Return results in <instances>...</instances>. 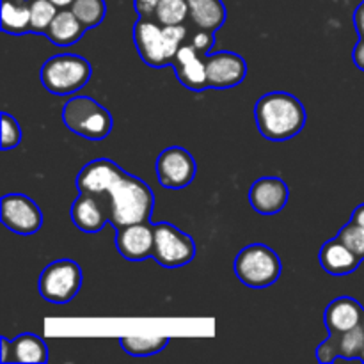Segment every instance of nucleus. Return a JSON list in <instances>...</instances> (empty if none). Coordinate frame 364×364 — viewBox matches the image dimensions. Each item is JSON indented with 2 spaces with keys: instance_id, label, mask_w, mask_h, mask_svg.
Returning a JSON list of instances; mask_svg holds the SVG:
<instances>
[{
  "instance_id": "nucleus-27",
  "label": "nucleus",
  "mask_w": 364,
  "mask_h": 364,
  "mask_svg": "<svg viewBox=\"0 0 364 364\" xmlns=\"http://www.w3.org/2000/svg\"><path fill=\"white\" fill-rule=\"evenodd\" d=\"M338 240L343 242L348 249H350L354 255H358L359 258L364 259V228L359 226L355 223H348L338 231L336 235Z\"/></svg>"
},
{
  "instance_id": "nucleus-7",
  "label": "nucleus",
  "mask_w": 364,
  "mask_h": 364,
  "mask_svg": "<svg viewBox=\"0 0 364 364\" xmlns=\"http://www.w3.org/2000/svg\"><path fill=\"white\" fill-rule=\"evenodd\" d=\"M80 287L82 269L73 259H57L39 274V295L52 304H66L73 301L80 291Z\"/></svg>"
},
{
  "instance_id": "nucleus-18",
  "label": "nucleus",
  "mask_w": 364,
  "mask_h": 364,
  "mask_svg": "<svg viewBox=\"0 0 364 364\" xmlns=\"http://www.w3.org/2000/svg\"><path fill=\"white\" fill-rule=\"evenodd\" d=\"M364 308L352 297H338L323 311V326L329 334H343L361 326Z\"/></svg>"
},
{
  "instance_id": "nucleus-13",
  "label": "nucleus",
  "mask_w": 364,
  "mask_h": 364,
  "mask_svg": "<svg viewBox=\"0 0 364 364\" xmlns=\"http://www.w3.org/2000/svg\"><path fill=\"white\" fill-rule=\"evenodd\" d=\"M171 68L183 87L196 92L210 87L208 73H206V55L196 50L188 41L180 46L171 63Z\"/></svg>"
},
{
  "instance_id": "nucleus-9",
  "label": "nucleus",
  "mask_w": 364,
  "mask_h": 364,
  "mask_svg": "<svg viewBox=\"0 0 364 364\" xmlns=\"http://www.w3.org/2000/svg\"><path fill=\"white\" fill-rule=\"evenodd\" d=\"M156 178L164 188H185L194 181L198 173L196 159L181 146H171L159 155L155 162Z\"/></svg>"
},
{
  "instance_id": "nucleus-2",
  "label": "nucleus",
  "mask_w": 364,
  "mask_h": 364,
  "mask_svg": "<svg viewBox=\"0 0 364 364\" xmlns=\"http://www.w3.org/2000/svg\"><path fill=\"white\" fill-rule=\"evenodd\" d=\"M188 38V25H162L139 18L134 25V43L139 57L149 68H167Z\"/></svg>"
},
{
  "instance_id": "nucleus-23",
  "label": "nucleus",
  "mask_w": 364,
  "mask_h": 364,
  "mask_svg": "<svg viewBox=\"0 0 364 364\" xmlns=\"http://www.w3.org/2000/svg\"><path fill=\"white\" fill-rule=\"evenodd\" d=\"M169 343L166 336H123L119 338V345L128 355L134 358H146V355L160 354Z\"/></svg>"
},
{
  "instance_id": "nucleus-26",
  "label": "nucleus",
  "mask_w": 364,
  "mask_h": 364,
  "mask_svg": "<svg viewBox=\"0 0 364 364\" xmlns=\"http://www.w3.org/2000/svg\"><path fill=\"white\" fill-rule=\"evenodd\" d=\"M59 7L50 0H31V34L45 36Z\"/></svg>"
},
{
  "instance_id": "nucleus-21",
  "label": "nucleus",
  "mask_w": 364,
  "mask_h": 364,
  "mask_svg": "<svg viewBox=\"0 0 364 364\" xmlns=\"http://www.w3.org/2000/svg\"><path fill=\"white\" fill-rule=\"evenodd\" d=\"M188 21L194 27L217 32L224 25L228 16L223 0H187Z\"/></svg>"
},
{
  "instance_id": "nucleus-29",
  "label": "nucleus",
  "mask_w": 364,
  "mask_h": 364,
  "mask_svg": "<svg viewBox=\"0 0 364 364\" xmlns=\"http://www.w3.org/2000/svg\"><path fill=\"white\" fill-rule=\"evenodd\" d=\"M188 25V38L187 41L194 46L196 50H199L201 53L208 55L212 52L213 45H215V32L212 31H205V28H198L187 21Z\"/></svg>"
},
{
  "instance_id": "nucleus-24",
  "label": "nucleus",
  "mask_w": 364,
  "mask_h": 364,
  "mask_svg": "<svg viewBox=\"0 0 364 364\" xmlns=\"http://www.w3.org/2000/svg\"><path fill=\"white\" fill-rule=\"evenodd\" d=\"M85 28H95L105 20L107 4L105 0H75L70 7Z\"/></svg>"
},
{
  "instance_id": "nucleus-10",
  "label": "nucleus",
  "mask_w": 364,
  "mask_h": 364,
  "mask_svg": "<svg viewBox=\"0 0 364 364\" xmlns=\"http://www.w3.org/2000/svg\"><path fill=\"white\" fill-rule=\"evenodd\" d=\"M2 224L16 235H34L43 226V213L31 198L23 194H6L0 201Z\"/></svg>"
},
{
  "instance_id": "nucleus-8",
  "label": "nucleus",
  "mask_w": 364,
  "mask_h": 364,
  "mask_svg": "<svg viewBox=\"0 0 364 364\" xmlns=\"http://www.w3.org/2000/svg\"><path fill=\"white\" fill-rule=\"evenodd\" d=\"M155 226L153 259L164 269H180L196 258V244L191 235L178 230L171 223H159Z\"/></svg>"
},
{
  "instance_id": "nucleus-33",
  "label": "nucleus",
  "mask_w": 364,
  "mask_h": 364,
  "mask_svg": "<svg viewBox=\"0 0 364 364\" xmlns=\"http://www.w3.org/2000/svg\"><path fill=\"white\" fill-rule=\"evenodd\" d=\"M350 220H352V223L359 224V226L364 228V203H363V205H359L358 208H355L354 212H352Z\"/></svg>"
},
{
  "instance_id": "nucleus-11",
  "label": "nucleus",
  "mask_w": 364,
  "mask_h": 364,
  "mask_svg": "<svg viewBox=\"0 0 364 364\" xmlns=\"http://www.w3.org/2000/svg\"><path fill=\"white\" fill-rule=\"evenodd\" d=\"M71 220L84 233H100L110 223L109 194L80 192L70 208Z\"/></svg>"
},
{
  "instance_id": "nucleus-4",
  "label": "nucleus",
  "mask_w": 364,
  "mask_h": 364,
  "mask_svg": "<svg viewBox=\"0 0 364 364\" xmlns=\"http://www.w3.org/2000/svg\"><path fill=\"white\" fill-rule=\"evenodd\" d=\"M92 66L85 57L60 53L45 60L39 70L43 87L53 96H71L91 80Z\"/></svg>"
},
{
  "instance_id": "nucleus-20",
  "label": "nucleus",
  "mask_w": 364,
  "mask_h": 364,
  "mask_svg": "<svg viewBox=\"0 0 364 364\" xmlns=\"http://www.w3.org/2000/svg\"><path fill=\"white\" fill-rule=\"evenodd\" d=\"M85 31L87 28L82 25L77 14L68 7V9L57 11L55 18L50 23V27L46 28L45 38L55 46H71L80 41Z\"/></svg>"
},
{
  "instance_id": "nucleus-5",
  "label": "nucleus",
  "mask_w": 364,
  "mask_h": 364,
  "mask_svg": "<svg viewBox=\"0 0 364 364\" xmlns=\"http://www.w3.org/2000/svg\"><path fill=\"white\" fill-rule=\"evenodd\" d=\"M68 130L87 141H103L112 132V116L91 96H71L63 107Z\"/></svg>"
},
{
  "instance_id": "nucleus-31",
  "label": "nucleus",
  "mask_w": 364,
  "mask_h": 364,
  "mask_svg": "<svg viewBox=\"0 0 364 364\" xmlns=\"http://www.w3.org/2000/svg\"><path fill=\"white\" fill-rule=\"evenodd\" d=\"M352 60L359 70L364 71V38H359V41L355 43L354 50H352Z\"/></svg>"
},
{
  "instance_id": "nucleus-6",
  "label": "nucleus",
  "mask_w": 364,
  "mask_h": 364,
  "mask_svg": "<svg viewBox=\"0 0 364 364\" xmlns=\"http://www.w3.org/2000/svg\"><path fill=\"white\" fill-rule=\"evenodd\" d=\"M238 281L249 288H267L277 283L283 263L277 252L265 244H251L242 249L233 263Z\"/></svg>"
},
{
  "instance_id": "nucleus-30",
  "label": "nucleus",
  "mask_w": 364,
  "mask_h": 364,
  "mask_svg": "<svg viewBox=\"0 0 364 364\" xmlns=\"http://www.w3.org/2000/svg\"><path fill=\"white\" fill-rule=\"evenodd\" d=\"M135 13L139 18H146V20H155L156 7H159V0H134Z\"/></svg>"
},
{
  "instance_id": "nucleus-15",
  "label": "nucleus",
  "mask_w": 364,
  "mask_h": 364,
  "mask_svg": "<svg viewBox=\"0 0 364 364\" xmlns=\"http://www.w3.org/2000/svg\"><path fill=\"white\" fill-rule=\"evenodd\" d=\"M155 226L149 223L130 224L116 230V247L124 259L142 262L153 258Z\"/></svg>"
},
{
  "instance_id": "nucleus-3",
  "label": "nucleus",
  "mask_w": 364,
  "mask_h": 364,
  "mask_svg": "<svg viewBox=\"0 0 364 364\" xmlns=\"http://www.w3.org/2000/svg\"><path fill=\"white\" fill-rule=\"evenodd\" d=\"M107 194L110 199V226L117 230L130 224L149 223L155 196L151 187L141 178L124 171Z\"/></svg>"
},
{
  "instance_id": "nucleus-34",
  "label": "nucleus",
  "mask_w": 364,
  "mask_h": 364,
  "mask_svg": "<svg viewBox=\"0 0 364 364\" xmlns=\"http://www.w3.org/2000/svg\"><path fill=\"white\" fill-rule=\"evenodd\" d=\"M50 2L55 4V6L59 7V9H68V7L73 6L75 0H50Z\"/></svg>"
},
{
  "instance_id": "nucleus-25",
  "label": "nucleus",
  "mask_w": 364,
  "mask_h": 364,
  "mask_svg": "<svg viewBox=\"0 0 364 364\" xmlns=\"http://www.w3.org/2000/svg\"><path fill=\"white\" fill-rule=\"evenodd\" d=\"M155 20L162 25H183L188 21L187 0H159Z\"/></svg>"
},
{
  "instance_id": "nucleus-14",
  "label": "nucleus",
  "mask_w": 364,
  "mask_h": 364,
  "mask_svg": "<svg viewBox=\"0 0 364 364\" xmlns=\"http://www.w3.org/2000/svg\"><path fill=\"white\" fill-rule=\"evenodd\" d=\"M290 199V188L277 176H263L249 188V203L259 215H276Z\"/></svg>"
},
{
  "instance_id": "nucleus-32",
  "label": "nucleus",
  "mask_w": 364,
  "mask_h": 364,
  "mask_svg": "<svg viewBox=\"0 0 364 364\" xmlns=\"http://www.w3.org/2000/svg\"><path fill=\"white\" fill-rule=\"evenodd\" d=\"M352 20H354V27L358 31L359 38H364V0L355 7Z\"/></svg>"
},
{
  "instance_id": "nucleus-19",
  "label": "nucleus",
  "mask_w": 364,
  "mask_h": 364,
  "mask_svg": "<svg viewBox=\"0 0 364 364\" xmlns=\"http://www.w3.org/2000/svg\"><path fill=\"white\" fill-rule=\"evenodd\" d=\"M318 259L322 269L331 276H348L355 272L363 259L350 251L347 245L338 238L326 242L318 252Z\"/></svg>"
},
{
  "instance_id": "nucleus-16",
  "label": "nucleus",
  "mask_w": 364,
  "mask_h": 364,
  "mask_svg": "<svg viewBox=\"0 0 364 364\" xmlns=\"http://www.w3.org/2000/svg\"><path fill=\"white\" fill-rule=\"evenodd\" d=\"M124 171L110 159H96L85 164L77 174L78 192L87 194H107Z\"/></svg>"
},
{
  "instance_id": "nucleus-28",
  "label": "nucleus",
  "mask_w": 364,
  "mask_h": 364,
  "mask_svg": "<svg viewBox=\"0 0 364 364\" xmlns=\"http://www.w3.org/2000/svg\"><path fill=\"white\" fill-rule=\"evenodd\" d=\"M21 142L20 123L9 112H2V149H13Z\"/></svg>"
},
{
  "instance_id": "nucleus-22",
  "label": "nucleus",
  "mask_w": 364,
  "mask_h": 364,
  "mask_svg": "<svg viewBox=\"0 0 364 364\" xmlns=\"http://www.w3.org/2000/svg\"><path fill=\"white\" fill-rule=\"evenodd\" d=\"M0 28L11 36L31 32V0H2Z\"/></svg>"
},
{
  "instance_id": "nucleus-1",
  "label": "nucleus",
  "mask_w": 364,
  "mask_h": 364,
  "mask_svg": "<svg viewBox=\"0 0 364 364\" xmlns=\"http://www.w3.org/2000/svg\"><path fill=\"white\" fill-rule=\"evenodd\" d=\"M306 117L301 100L284 91L267 92L255 105L256 127L267 141L272 142L290 141L301 134Z\"/></svg>"
},
{
  "instance_id": "nucleus-12",
  "label": "nucleus",
  "mask_w": 364,
  "mask_h": 364,
  "mask_svg": "<svg viewBox=\"0 0 364 364\" xmlns=\"http://www.w3.org/2000/svg\"><path fill=\"white\" fill-rule=\"evenodd\" d=\"M208 85L213 89H231L240 85L247 77V63L235 52H215L206 55Z\"/></svg>"
},
{
  "instance_id": "nucleus-17",
  "label": "nucleus",
  "mask_w": 364,
  "mask_h": 364,
  "mask_svg": "<svg viewBox=\"0 0 364 364\" xmlns=\"http://www.w3.org/2000/svg\"><path fill=\"white\" fill-rule=\"evenodd\" d=\"M2 345V358L0 361L7 363H23V364H45L48 361V347L43 338L32 333H23L20 336L7 340L0 338Z\"/></svg>"
}]
</instances>
